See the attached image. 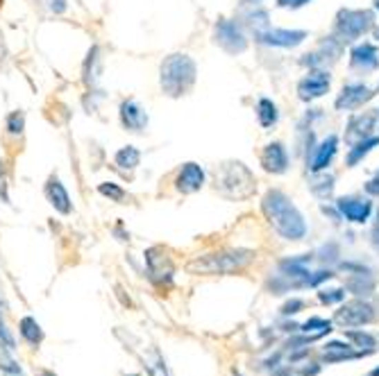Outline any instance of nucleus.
<instances>
[{
	"label": "nucleus",
	"instance_id": "41",
	"mask_svg": "<svg viewBox=\"0 0 379 376\" xmlns=\"http://www.w3.org/2000/svg\"><path fill=\"white\" fill-rule=\"evenodd\" d=\"M50 12L64 14L66 12V0H50Z\"/></svg>",
	"mask_w": 379,
	"mask_h": 376
},
{
	"label": "nucleus",
	"instance_id": "34",
	"mask_svg": "<svg viewBox=\"0 0 379 376\" xmlns=\"http://www.w3.org/2000/svg\"><path fill=\"white\" fill-rule=\"evenodd\" d=\"M331 277H334V272H331V270H320V272L311 274V279H309V286H318V284H322V281H327Z\"/></svg>",
	"mask_w": 379,
	"mask_h": 376
},
{
	"label": "nucleus",
	"instance_id": "28",
	"mask_svg": "<svg viewBox=\"0 0 379 376\" xmlns=\"http://www.w3.org/2000/svg\"><path fill=\"white\" fill-rule=\"evenodd\" d=\"M0 370H3L5 374H10V376H21V365L12 358L10 347L3 344V342H0Z\"/></svg>",
	"mask_w": 379,
	"mask_h": 376
},
{
	"label": "nucleus",
	"instance_id": "15",
	"mask_svg": "<svg viewBox=\"0 0 379 376\" xmlns=\"http://www.w3.org/2000/svg\"><path fill=\"white\" fill-rule=\"evenodd\" d=\"M336 209L338 213H341V218L357 224H363L370 218V213H373V205L361 198H341L336 202Z\"/></svg>",
	"mask_w": 379,
	"mask_h": 376
},
{
	"label": "nucleus",
	"instance_id": "31",
	"mask_svg": "<svg viewBox=\"0 0 379 376\" xmlns=\"http://www.w3.org/2000/svg\"><path fill=\"white\" fill-rule=\"evenodd\" d=\"M345 338L347 340H352L357 347H366V349H373L375 347V338L370 333H366V331H357V328H352V331H345Z\"/></svg>",
	"mask_w": 379,
	"mask_h": 376
},
{
	"label": "nucleus",
	"instance_id": "13",
	"mask_svg": "<svg viewBox=\"0 0 379 376\" xmlns=\"http://www.w3.org/2000/svg\"><path fill=\"white\" fill-rule=\"evenodd\" d=\"M205 184V170L200 168V163L196 161H189L177 170V177H175V188L184 195H191V193H198L200 188Z\"/></svg>",
	"mask_w": 379,
	"mask_h": 376
},
{
	"label": "nucleus",
	"instance_id": "18",
	"mask_svg": "<svg viewBox=\"0 0 379 376\" xmlns=\"http://www.w3.org/2000/svg\"><path fill=\"white\" fill-rule=\"evenodd\" d=\"M350 64L352 68L363 70V73H370L379 66V50L373 43H359L354 45L350 52Z\"/></svg>",
	"mask_w": 379,
	"mask_h": 376
},
{
	"label": "nucleus",
	"instance_id": "52",
	"mask_svg": "<svg viewBox=\"0 0 379 376\" xmlns=\"http://www.w3.org/2000/svg\"><path fill=\"white\" fill-rule=\"evenodd\" d=\"M130 376H141V374H130Z\"/></svg>",
	"mask_w": 379,
	"mask_h": 376
},
{
	"label": "nucleus",
	"instance_id": "12",
	"mask_svg": "<svg viewBox=\"0 0 379 376\" xmlns=\"http://www.w3.org/2000/svg\"><path fill=\"white\" fill-rule=\"evenodd\" d=\"M377 121H379V109L377 112H366V114L352 116L350 123H347V129H345V140L350 145H354L357 140L368 138L375 132Z\"/></svg>",
	"mask_w": 379,
	"mask_h": 376
},
{
	"label": "nucleus",
	"instance_id": "44",
	"mask_svg": "<svg viewBox=\"0 0 379 376\" xmlns=\"http://www.w3.org/2000/svg\"><path fill=\"white\" fill-rule=\"evenodd\" d=\"M273 376H291V370H284V367H282V370H275Z\"/></svg>",
	"mask_w": 379,
	"mask_h": 376
},
{
	"label": "nucleus",
	"instance_id": "29",
	"mask_svg": "<svg viewBox=\"0 0 379 376\" xmlns=\"http://www.w3.org/2000/svg\"><path fill=\"white\" fill-rule=\"evenodd\" d=\"M98 193L103 195V198L110 200V202H123V200H125V191H123V188L119 184H114V182L98 184Z\"/></svg>",
	"mask_w": 379,
	"mask_h": 376
},
{
	"label": "nucleus",
	"instance_id": "11",
	"mask_svg": "<svg viewBox=\"0 0 379 376\" xmlns=\"http://www.w3.org/2000/svg\"><path fill=\"white\" fill-rule=\"evenodd\" d=\"M373 89L361 82H354V84H347L343 86V91L338 93L336 98V109L338 112H350V109H359L368 103V100H373Z\"/></svg>",
	"mask_w": 379,
	"mask_h": 376
},
{
	"label": "nucleus",
	"instance_id": "23",
	"mask_svg": "<svg viewBox=\"0 0 379 376\" xmlns=\"http://www.w3.org/2000/svg\"><path fill=\"white\" fill-rule=\"evenodd\" d=\"M139 161H141V152H139L134 145L121 147V150L116 152V156H114V163L121 170H134L139 166Z\"/></svg>",
	"mask_w": 379,
	"mask_h": 376
},
{
	"label": "nucleus",
	"instance_id": "47",
	"mask_svg": "<svg viewBox=\"0 0 379 376\" xmlns=\"http://www.w3.org/2000/svg\"><path fill=\"white\" fill-rule=\"evenodd\" d=\"M370 376H379V367H375V370L370 372Z\"/></svg>",
	"mask_w": 379,
	"mask_h": 376
},
{
	"label": "nucleus",
	"instance_id": "53",
	"mask_svg": "<svg viewBox=\"0 0 379 376\" xmlns=\"http://www.w3.org/2000/svg\"><path fill=\"white\" fill-rule=\"evenodd\" d=\"M0 306H3V304H0Z\"/></svg>",
	"mask_w": 379,
	"mask_h": 376
},
{
	"label": "nucleus",
	"instance_id": "3",
	"mask_svg": "<svg viewBox=\"0 0 379 376\" xmlns=\"http://www.w3.org/2000/svg\"><path fill=\"white\" fill-rule=\"evenodd\" d=\"M198 77V66L189 54L184 52H175L168 54V57L161 61V70H159V84L161 91L166 93L168 98H182L193 89Z\"/></svg>",
	"mask_w": 379,
	"mask_h": 376
},
{
	"label": "nucleus",
	"instance_id": "21",
	"mask_svg": "<svg viewBox=\"0 0 379 376\" xmlns=\"http://www.w3.org/2000/svg\"><path fill=\"white\" fill-rule=\"evenodd\" d=\"M345 288L350 293H354V295H370L375 291V279H373V274H370V270L368 272H354L350 279H347V284H345Z\"/></svg>",
	"mask_w": 379,
	"mask_h": 376
},
{
	"label": "nucleus",
	"instance_id": "26",
	"mask_svg": "<svg viewBox=\"0 0 379 376\" xmlns=\"http://www.w3.org/2000/svg\"><path fill=\"white\" fill-rule=\"evenodd\" d=\"M143 363H145V370H148V376H168L166 360L157 347L150 349V354L143 358Z\"/></svg>",
	"mask_w": 379,
	"mask_h": 376
},
{
	"label": "nucleus",
	"instance_id": "19",
	"mask_svg": "<svg viewBox=\"0 0 379 376\" xmlns=\"http://www.w3.org/2000/svg\"><path fill=\"white\" fill-rule=\"evenodd\" d=\"M336 150H338V136L329 134L318 147H316V154L307 161L309 170H311V172H322L331 163V159L336 156Z\"/></svg>",
	"mask_w": 379,
	"mask_h": 376
},
{
	"label": "nucleus",
	"instance_id": "8",
	"mask_svg": "<svg viewBox=\"0 0 379 376\" xmlns=\"http://www.w3.org/2000/svg\"><path fill=\"white\" fill-rule=\"evenodd\" d=\"M377 313L375 306L363 300H352V302H345L341 309L334 313V322L338 326H363V324H370L375 322Z\"/></svg>",
	"mask_w": 379,
	"mask_h": 376
},
{
	"label": "nucleus",
	"instance_id": "24",
	"mask_svg": "<svg viewBox=\"0 0 379 376\" xmlns=\"http://www.w3.org/2000/svg\"><path fill=\"white\" fill-rule=\"evenodd\" d=\"M257 118L261 123V127H273V125L277 123V118H280V114H277V105L273 103V100L268 98H261L257 103Z\"/></svg>",
	"mask_w": 379,
	"mask_h": 376
},
{
	"label": "nucleus",
	"instance_id": "22",
	"mask_svg": "<svg viewBox=\"0 0 379 376\" xmlns=\"http://www.w3.org/2000/svg\"><path fill=\"white\" fill-rule=\"evenodd\" d=\"M377 145H379V138H373V136H368V138H363V140H357V143L350 147V152H347V166L354 168L363 159V156H366L370 150H375Z\"/></svg>",
	"mask_w": 379,
	"mask_h": 376
},
{
	"label": "nucleus",
	"instance_id": "16",
	"mask_svg": "<svg viewBox=\"0 0 379 376\" xmlns=\"http://www.w3.org/2000/svg\"><path fill=\"white\" fill-rule=\"evenodd\" d=\"M45 198H48L50 207L57 211V213L61 216H68L73 211V202H71V195H68V191L64 188V184L59 182V177L50 175L48 182H45V188H43Z\"/></svg>",
	"mask_w": 379,
	"mask_h": 376
},
{
	"label": "nucleus",
	"instance_id": "36",
	"mask_svg": "<svg viewBox=\"0 0 379 376\" xmlns=\"http://www.w3.org/2000/svg\"><path fill=\"white\" fill-rule=\"evenodd\" d=\"M298 374L300 376H316V374H320V365L318 363H307L305 367H300Z\"/></svg>",
	"mask_w": 379,
	"mask_h": 376
},
{
	"label": "nucleus",
	"instance_id": "17",
	"mask_svg": "<svg viewBox=\"0 0 379 376\" xmlns=\"http://www.w3.org/2000/svg\"><path fill=\"white\" fill-rule=\"evenodd\" d=\"M121 123L127 132H143L148 127V114L143 112L136 100H123L121 103Z\"/></svg>",
	"mask_w": 379,
	"mask_h": 376
},
{
	"label": "nucleus",
	"instance_id": "45",
	"mask_svg": "<svg viewBox=\"0 0 379 376\" xmlns=\"http://www.w3.org/2000/svg\"><path fill=\"white\" fill-rule=\"evenodd\" d=\"M39 376H57V374L52 370H41V372H39Z\"/></svg>",
	"mask_w": 379,
	"mask_h": 376
},
{
	"label": "nucleus",
	"instance_id": "33",
	"mask_svg": "<svg viewBox=\"0 0 379 376\" xmlns=\"http://www.w3.org/2000/svg\"><path fill=\"white\" fill-rule=\"evenodd\" d=\"M305 309V302L303 300H289L282 306V315L284 317H289V315H296V313H300Z\"/></svg>",
	"mask_w": 379,
	"mask_h": 376
},
{
	"label": "nucleus",
	"instance_id": "49",
	"mask_svg": "<svg viewBox=\"0 0 379 376\" xmlns=\"http://www.w3.org/2000/svg\"><path fill=\"white\" fill-rule=\"evenodd\" d=\"M243 3H261V0H243Z\"/></svg>",
	"mask_w": 379,
	"mask_h": 376
},
{
	"label": "nucleus",
	"instance_id": "43",
	"mask_svg": "<svg viewBox=\"0 0 379 376\" xmlns=\"http://www.w3.org/2000/svg\"><path fill=\"white\" fill-rule=\"evenodd\" d=\"M373 245L377 247V252H379V227H375L373 229Z\"/></svg>",
	"mask_w": 379,
	"mask_h": 376
},
{
	"label": "nucleus",
	"instance_id": "35",
	"mask_svg": "<svg viewBox=\"0 0 379 376\" xmlns=\"http://www.w3.org/2000/svg\"><path fill=\"white\" fill-rule=\"evenodd\" d=\"M0 342L7 344L10 349H14V338H12V333L7 331V326H5L3 320H0Z\"/></svg>",
	"mask_w": 379,
	"mask_h": 376
},
{
	"label": "nucleus",
	"instance_id": "20",
	"mask_svg": "<svg viewBox=\"0 0 379 376\" xmlns=\"http://www.w3.org/2000/svg\"><path fill=\"white\" fill-rule=\"evenodd\" d=\"M19 335L30 344V347H34V349L43 342V328H41V324H39L32 315L21 317V322H19Z\"/></svg>",
	"mask_w": 379,
	"mask_h": 376
},
{
	"label": "nucleus",
	"instance_id": "25",
	"mask_svg": "<svg viewBox=\"0 0 379 376\" xmlns=\"http://www.w3.org/2000/svg\"><path fill=\"white\" fill-rule=\"evenodd\" d=\"M309 188H311V193L320 200L331 198V193H334V175H327V172H325V175H316L311 182H309Z\"/></svg>",
	"mask_w": 379,
	"mask_h": 376
},
{
	"label": "nucleus",
	"instance_id": "39",
	"mask_svg": "<svg viewBox=\"0 0 379 376\" xmlns=\"http://www.w3.org/2000/svg\"><path fill=\"white\" fill-rule=\"evenodd\" d=\"M366 193L368 195H377V198H379V172L366 184Z\"/></svg>",
	"mask_w": 379,
	"mask_h": 376
},
{
	"label": "nucleus",
	"instance_id": "48",
	"mask_svg": "<svg viewBox=\"0 0 379 376\" xmlns=\"http://www.w3.org/2000/svg\"><path fill=\"white\" fill-rule=\"evenodd\" d=\"M375 39H377V41H379V28H375Z\"/></svg>",
	"mask_w": 379,
	"mask_h": 376
},
{
	"label": "nucleus",
	"instance_id": "14",
	"mask_svg": "<svg viewBox=\"0 0 379 376\" xmlns=\"http://www.w3.org/2000/svg\"><path fill=\"white\" fill-rule=\"evenodd\" d=\"M261 166L266 172H273V175H284L289 170V152L280 140H273L264 147L261 152Z\"/></svg>",
	"mask_w": 379,
	"mask_h": 376
},
{
	"label": "nucleus",
	"instance_id": "1",
	"mask_svg": "<svg viewBox=\"0 0 379 376\" xmlns=\"http://www.w3.org/2000/svg\"><path fill=\"white\" fill-rule=\"evenodd\" d=\"M261 211L270 227L286 240H303L307 236V222L296 205L282 191L270 188L261 200Z\"/></svg>",
	"mask_w": 379,
	"mask_h": 376
},
{
	"label": "nucleus",
	"instance_id": "51",
	"mask_svg": "<svg viewBox=\"0 0 379 376\" xmlns=\"http://www.w3.org/2000/svg\"><path fill=\"white\" fill-rule=\"evenodd\" d=\"M377 227H379V209H377Z\"/></svg>",
	"mask_w": 379,
	"mask_h": 376
},
{
	"label": "nucleus",
	"instance_id": "27",
	"mask_svg": "<svg viewBox=\"0 0 379 376\" xmlns=\"http://www.w3.org/2000/svg\"><path fill=\"white\" fill-rule=\"evenodd\" d=\"M300 331L305 333H311L316 338H322V335H327L331 331V320H325V317H309L303 326H298Z\"/></svg>",
	"mask_w": 379,
	"mask_h": 376
},
{
	"label": "nucleus",
	"instance_id": "50",
	"mask_svg": "<svg viewBox=\"0 0 379 376\" xmlns=\"http://www.w3.org/2000/svg\"><path fill=\"white\" fill-rule=\"evenodd\" d=\"M375 10L379 12V0H375Z\"/></svg>",
	"mask_w": 379,
	"mask_h": 376
},
{
	"label": "nucleus",
	"instance_id": "42",
	"mask_svg": "<svg viewBox=\"0 0 379 376\" xmlns=\"http://www.w3.org/2000/svg\"><path fill=\"white\" fill-rule=\"evenodd\" d=\"M116 293H119V297H121V302H123V306L132 309V300H130V297H125V295H123V291H121V286H119V288H116Z\"/></svg>",
	"mask_w": 379,
	"mask_h": 376
},
{
	"label": "nucleus",
	"instance_id": "9",
	"mask_svg": "<svg viewBox=\"0 0 379 376\" xmlns=\"http://www.w3.org/2000/svg\"><path fill=\"white\" fill-rule=\"evenodd\" d=\"M329 73L322 68H314L298 82V98L305 100V103H311V100L322 98L325 93L329 91Z\"/></svg>",
	"mask_w": 379,
	"mask_h": 376
},
{
	"label": "nucleus",
	"instance_id": "10",
	"mask_svg": "<svg viewBox=\"0 0 379 376\" xmlns=\"http://www.w3.org/2000/svg\"><path fill=\"white\" fill-rule=\"evenodd\" d=\"M254 39L264 45H273V48H296L307 39L305 30H277V28H266L254 32Z\"/></svg>",
	"mask_w": 379,
	"mask_h": 376
},
{
	"label": "nucleus",
	"instance_id": "38",
	"mask_svg": "<svg viewBox=\"0 0 379 376\" xmlns=\"http://www.w3.org/2000/svg\"><path fill=\"white\" fill-rule=\"evenodd\" d=\"M347 349H352L347 342H341V340H331L325 344V351H347Z\"/></svg>",
	"mask_w": 379,
	"mask_h": 376
},
{
	"label": "nucleus",
	"instance_id": "6",
	"mask_svg": "<svg viewBox=\"0 0 379 376\" xmlns=\"http://www.w3.org/2000/svg\"><path fill=\"white\" fill-rule=\"evenodd\" d=\"M143 261H145V277H148V281L154 288H161V291L173 288L175 265H173L171 256H168L164 247L145 249Z\"/></svg>",
	"mask_w": 379,
	"mask_h": 376
},
{
	"label": "nucleus",
	"instance_id": "4",
	"mask_svg": "<svg viewBox=\"0 0 379 376\" xmlns=\"http://www.w3.org/2000/svg\"><path fill=\"white\" fill-rule=\"evenodd\" d=\"M214 188L227 200H247L257 191V179L241 161H225L214 170Z\"/></svg>",
	"mask_w": 379,
	"mask_h": 376
},
{
	"label": "nucleus",
	"instance_id": "46",
	"mask_svg": "<svg viewBox=\"0 0 379 376\" xmlns=\"http://www.w3.org/2000/svg\"><path fill=\"white\" fill-rule=\"evenodd\" d=\"M232 376H243V374H241V372H238V370H236V367H234V370H232Z\"/></svg>",
	"mask_w": 379,
	"mask_h": 376
},
{
	"label": "nucleus",
	"instance_id": "30",
	"mask_svg": "<svg viewBox=\"0 0 379 376\" xmlns=\"http://www.w3.org/2000/svg\"><path fill=\"white\" fill-rule=\"evenodd\" d=\"M5 127L12 136H21L23 129H25V116H23V112H12L10 116H7Z\"/></svg>",
	"mask_w": 379,
	"mask_h": 376
},
{
	"label": "nucleus",
	"instance_id": "7",
	"mask_svg": "<svg viewBox=\"0 0 379 376\" xmlns=\"http://www.w3.org/2000/svg\"><path fill=\"white\" fill-rule=\"evenodd\" d=\"M214 41L229 54H241L247 48V39L241 25L232 19H221L214 28Z\"/></svg>",
	"mask_w": 379,
	"mask_h": 376
},
{
	"label": "nucleus",
	"instance_id": "32",
	"mask_svg": "<svg viewBox=\"0 0 379 376\" xmlns=\"http://www.w3.org/2000/svg\"><path fill=\"white\" fill-rule=\"evenodd\" d=\"M345 300V288H334V291H320L318 293V302L320 304H338Z\"/></svg>",
	"mask_w": 379,
	"mask_h": 376
},
{
	"label": "nucleus",
	"instance_id": "5",
	"mask_svg": "<svg viewBox=\"0 0 379 376\" xmlns=\"http://www.w3.org/2000/svg\"><path fill=\"white\" fill-rule=\"evenodd\" d=\"M373 25H375V14L370 10H341L334 21V36L345 45L370 32Z\"/></svg>",
	"mask_w": 379,
	"mask_h": 376
},
{
	"label": "nucleus",
	"instance_id": "40",
	"mask_svg": "<svg viewBox=\"0 0 379 376\" xmlns=\"http://www.w3.org/2000/svg\"><path fill=\"white\" fill-rule=\"evenodd\" d=\"M0 198L7 202V177H5V168L3 161H0Z\"/></svg>",
	"mask_w": 379,
	"mask_h": 376
},
{
	"label": "nucleus",
	"instance_id": "37",
	"mask_svg": "<svg viewBox=\"0 0 379 376\" xmlns=\"http://www.w3.org/2000/svg\"><path fill=\"white\" fill-rule=\"evenodd\" d=\"M307 3H311V0H277V5L286 7V10H298V7H305Z\"/></svg>",
	"mask_w": 379,
	"mask_h": 376
},
{
	"label": "nucleus",
	"instance_id": "2",
	"mask_svg": "<svg viewBox=\"0 0 379 376\" xmlns=\"http://www.w3.org/2000/svg\"><path fill=\"white\" fill-rule=\"evenodd\" d=\"M252 249L243 247H232V249H221V252L203 254L191 258L187 265V272L191 274H203V277H218V274H236L245 270L247 265L254 261Z\"/></svg>",
	"mask_w": 379,
	"mask_h": 376
}]
</instances>
